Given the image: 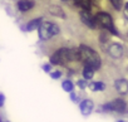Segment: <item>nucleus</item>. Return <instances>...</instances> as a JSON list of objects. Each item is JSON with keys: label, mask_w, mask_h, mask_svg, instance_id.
<instances>
[{"label": "nucleus", "mask_w": 128, "mask_h": 122, "mask_svg": "<svg viewBox=\"0 0 128 122\" xmlns=\"http://www.w3.org/2000/svg\"><path fill=\"white\" fill-rule=\"evenodd\" d=\"M79 52H80V60L84 63V66L92 67L94 71L100 68V57L96 50H93L90 47L80 45Z\"/></svg>", "instance_id": "1"}, {"label": "nucleus", "mask_w": 128, "mask_h": 122, "mask_svg": "<svg viewBox=\"0 0 128 122\" xmlns=\"http://www.w3.org/2000/svg\"><path fill=\"white\" fill-rule=\"evenodd\" d=\"M94 20H96L97 27L103 28L104 30L109 32V33L113 34V35H119V33L117 32V29L114 28L113 19H112L110 14H108V13H106V12H100V13H98V14L94 17Z\"/></svg>", "instance_id": "2"}, {"label": "nucleus", "mask_w": 128, "mask_h": 122, "mask_svg": "<svg viewBox=\"0 0 128 122\" xmlns=\"http://www.w3.org/2000/svg\"><path fill=\"white\" fill-rule=\"evenodd\" d=\"M38 30H39V37H40L42 40H48V39L53 38L54 35L59 34V32H60L59 27H58L55 23H53V22H46V20L40 23Z\"/></svg>", "instance_id": "3"}, {"label": "nucleus", "mask_w": 128, "mask_h": 122, "mask_svg": "<svg viewBox=\"0 0 128 122\" xmlns=\"http://www.w3.org/2000/svg\"><path fill=\"white\" fill-rule=\"evenodd\" d=\"M67 63H69V59H68V48H66V47L58 49L50 57V64H54V66H66Z\"/></svg>", "instance_id": "4"}, {"label": "nucleus", "mask_w": 128, "mask_h": 122, "mask_svg": "<svg viewBox=\"0 0 128 122\" xmlns=\"http://www.w3.org/2000/svg\"><path fill=\"white\" fill-rule=\"evenodd\" d=\"M103 108H104V111H113V112H118V113H126L127 112V103L122 98H117V99H113L112 102L104 104Z\"/></svg>", "instance_id": "5"}, {"label": "nucleus", "mask_w": 128, "mask_h": 122, "mask_svg": "<svg viewBox=\"0 0 128 122\" xmlns=\"http://www.w3.org/2000/svg\"><path fill=\"white\" fill-rule=\"evenodd\" d=\"M80 15V20L90 29H97V24L94 20V17L90 14V10H80L79 12Z\"/></svg>", "instance_id": "6"}, {"label": "nucleus", "mask_w": 128, "mask_h": 122, "mask_svg": "<svg viewBox=\"0 0 128 122\" xmlns=\"http://www.w3.org/2000/svg\"><path fill=\"white\" fill-rule=\"evenodd\" d=\"M108 54H109L112 58L118 59V58H120V57L123 55V47H122L120 44H118V43H113V44H110L109 48H108Z\"/></svg>", "instance_id": "7"}, {"label": "nucleus", "mask_w": 128, "mask_h": 122, "mask_svg": "<svg viewBox=\"0 0 128 122\" xmlns=\"http://www.w3.org/2000/svg\"><path fill=\"white\" fill-rule=\"evenodd\" d=\"M93 108H94V103L90 99H84L79 104V109H80L83 116H89L93 112Z\"/></svg>", "instance_id": "8"}, {"label": "nucleus", "mask_w": 128, "mask_h": 122, "mask_svg": "<svg viewBox=\"0 0 128 122\" xmlns=\"http://www.w3.org/2000/svg\"><path fill=\"white\" fill-rule=\"evenodd\" d=\"M114 88L119 94H126L128 93V81L124 78H119L114 82Z\"/></svg>", "instance_id": "9"}, {"label": "nucleus", "mask_w": 128, "mask_h": 122, "mask_svg": "<svg viewBox=\"0 0 128 122\" xmlns=\"http://www.w3.org/2000/svg\"><path fill=\"white\" fill-rule=\"evenodd\" d=\"M34 5H35V3L33 0H19L18 2V9L23 13L32 10L34 8Z\"/></svg>", "instance_id": "10"}, {"label": "nucleus", "mask_w": 128, "mask_h": 122, "mask_svg": "<svg viewBox=\"0 0 128 122\" xmlns=\"http://www.w3.org/2000/svg\"><path fill=\"white\" fill-rule=\"evenodd\" d=\"M74 4L80 8L82 10H90L92 9V2L90 0H74Z\"/></svg>", "instance_id": "11"}, {"label": "nucleus", "mask_w": 128, "mask_h": 122, "mask_svg": "<svg viewBox=\"0 0 128 122\" xmlns=\"http://www.w3.org/2000/svg\"><path fill=\"white\" fill-rule=\"evenodd\" d=\"M43 22V19L42 18H35V19H33V20H30L28 24H26V30L28 32H32V30H35V29H38L39 28V25H40V23Z\"/></svg>", "instance_id": "12"}, {"label": "nucleus", "mask_w": 128, "mask_h": 122, "mask_svg": "<svg viewBox=\"0 0 128 122\" xmlns=\"http://www.w3.org/2000/svg\"><path fill=\"white\" fill-rule=\"evenodd\" d=\"M88 87L93 92H102V91L106 89V84L103 82H92V83L88 84Z\"/></svg>", "instance_id": "13"}, {"label": "nucleus", "mask_w": 128, "mask_h": 122, "mask_svg": "<svg viewBox=\"0 0 128 122\" xmlns=\"http://www.w3.org/2000/svg\"><path fill=\"white\" fill-rule=\"evenodd\" d=\"M49 12H50V14H53L54 17H59V18H63V19L66 18V13L63 12V9H62L60 7L53 5V7H50Z\"/></svg>", "instance_id": "14"}, {"label": "nucleus", "mask_w": 128, "mask_h": 122, "mask_svg": "<svg viewBox=\"0 0 128 122\" xmlns=\"http://www.w3.org/2000/svg\"><path fill=\"white\" fill-rule=\"evenodd\" d=\"M94 72H96V71H94L92 67L84 66V69H83V78H84V79H87V81L92 79V78H93V76H94Z\"/></svg>", "instance_id": "15"}, {"label": "nucleus", "mask_w": 128, "mask_h": 122, "mask_svg": "<svg viewBox=\"0 0 128 122\" xmlns=\"http://www.w3.org/2000/svg\"><path fill=\"white\" fill-rule=\"evenodd\" d=\"M62 88H63V91L70 93V92L74 91V84H73L72 81H64V82L62 83Z\"/></svg>", "instance_id": "16"}, {"label": "nucleus", "mask_w": 128, "mask_h": 122, "mask_svg": "<svg viewBox=\"0 0 128 122\" xmlns=\"http://www.w3.org/2000/svg\"><path fill=\"white\" fill-rule=\"evenodd\" d=\"M109 2L112 3L113 8L116 10H120L122 9V0H109Z\"/></svg>", "instance_id": "17"}, {"label": "nucleus", "mask_w": 128, "mask_h": 122, "mask_svg": "<svg viewBox=\"0 0 128 122\" xmlns=\"http://www.w3.org/2000/svg\"><path fill=\"white\" fill-rule=\"evenodd\" d=\"M77 84H78V87H79L80 89H86V88L88 87V81H87V79H79Z\"/></svg>", "instance_id": "18"}, {"label": "nucleus", "mask_w": 128, "mask_h": 122, "mask_svg": "<svg viewBox=\"0 0 128 122\" xmlns=\"http://www.w3.org/2000/svg\"><path fill=\"white\" fill-rule=\"evenodd\" d=\"M60 76H62V72H60V71H54V72H50V77H52L53 79H58V78H60Z\"/></svg>", "instance_id": "19"}, {"label": "nucleus", "mask_w": 128, "mask_h": 122, "mask_svg": "<svg viewBox=\"0 0 128 122\" xmlns=\"http://www.w3.org/2000/svg\"><path fill=\"white\" fill-rule=\"evenodd\" d=\"M43 71L46 72V73H50V71H52V66H50V64H44V66H43Z\"/></svg>", "instance_id": "20"}, {"label": "nucleus", "mask_w": 128, "mask_h": 122, "mask_svg": "<svg viewBox=\"0 0 128 122\" xmlns=\"http://www.w3.org/2000/svg\"><path fill=\"white\" fill-rule=\"evenodd\" d=\"M123 13H124V18H126L127 22H128V3L126 4V7H124V12H123Z\"/></svg>", "instance_id": "21"}, {"label": "nucleus", "mask_w": 128, "mask_h": 122, "mask_svg": "<svg viewBox=\"0 0 128 122\" xmlns=\"http://www.w3.org/2000/svg\"><path fill=\"white\" fill-rule=\"evenodd\" d=\"M4 102H5V97H4V94H0V107H3Z\"/></svg>", "instance_id": "22"}, {"label": "nucleus", "mask_w": 128, "mask_h": 122, "mask_svg": "<svg viewBox=\"0 0 128 122\" xmlns=\"http://www.w3.org/2000/svg\"><path fill=\"white\" fill-rule=\"evenodd\" d=\"M70 98H72V101H73V102H77V96H76L73 92H70Z\"/></svg>", "instance_id": "23"}, {"label": "nucleus", "mask_w": 128, "mask_h": 122, "mask_svg": "<svg viewBox=\"0 0 128 122\" xmlns=\"http://www.w3.org/2000/svg\"><path fill=\"white\" fill-rule=\"evenodd\" d=\"M62 2H68V0H62Z\"/></svg>", "instance_id": "24"}, {"label": "nucleus", "mask_w": 128, "mask_h": 122, "mask_svg": "<svg viewBox=\"0 0 128 122\" xmlns=\"http://www.w3.org/2000/svg\"><path fill=\"white\" fill-rule=\"evenodd\" d=\"M118 122H124V121H122V119H120V121H118Z\"/></svg>", "instance_id": "25"}]
</instances>
